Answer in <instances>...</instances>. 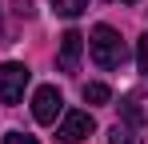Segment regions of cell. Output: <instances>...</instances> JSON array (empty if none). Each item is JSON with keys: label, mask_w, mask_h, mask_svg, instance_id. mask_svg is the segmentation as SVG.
<instances>
[{"label": "cell", "mask_w": 148, "mask_h": 144, "mask_svg": "<svg viewBox=\"0 0 148 144\" xmlns=\"http://www.w3.org/2000/svg\"><path fill=\"white\" fill-rule=\"evenodd\" d=\"M88 52H92L96 68H120L124 60H128V48H124L120 32H116L112 24H96V28H92V36H88Z\"/></svg>", "instance_id": "6da1fadb"}, {"label": "cell", "mask_w": 148, "mask_h": 144, "mask_svg": "<svg viewBox=\"0 0 148 144\" xmlns=\"http://www.w3.org/2000/svg\"><path fill=\"white\" fill-rule=\"evenodd\" d=\"M28 80H32V72H28L20 60L0 64V100H4V104H20V100H24Z\"/></svg>", "instance_id": "7a4b0ae2"}, {"label": "cell", "mask_w": 148, "mask_h": 144, "mask_svg": "<svg viewBox=\"0 0 148 144\" xmlns=\"http://www.w3.org/2000/svg\"><path fill=\"white\" fill-rule=\"evenodd\" d=\"M92 132H96V120H92V112H84V108H68L60 116V128H56V136L64 144H80V140H88Z\"/></svg>", "instance_id": "3957f363"}, {"label": "cell", "mask_w": 148, "mask_h": 144, "mask_svg": "<svg viewBox=\"0 0 148 144\" xmlns=\"http://www.w3.org/2000/svg\"><path fill=\"white\" fill-rule=\"evenodd\" d=\"M60 112H64V96H60V88H56V84H40L36 96H32V116H36V124H56Z\"/></svg>", "instance_id": "277c9868"}, {"label": "cell", "mask_w": 148, "mask_h": 144, "mask_svg": "<svg viewBox=\"0 0 148 144\" xmlns=\"http://www.w3.org/2000/svg\"><path fill=\"white\" fill-rule=\"evenodd\" d=\"M80 52H84V36L76 28H68L60 36V72H76L80 68Z\"/></svg>", "instance_id": "5b68a950"}, {"label": "cell", "mask_w": 148, "mask_h": 144, "mask_svg": "<svg viewBox=\"0 0 148 144\" xmlns=\"http://www.w3.org/2000/svg\"><path fill=\"white\" fill-rule=\"evenodd\" d=\"M108 144H140V128H132V124H112V132H108Z\"/></svg>", "instance_id": "8992f818"}, {"label": "cell", "mask_w": 148, "mask_h": 144, "mask_svg": "<svg viewBox=\"0 0 148 144\" xmlns=\"http://www.w3.org/2000/svg\"><path fill=\"white\" fill-rule=\"evenodd\" d=\"M120 116H124V124H132V128H140L144 124V108H140V96H128L120 104Z\"/></svg>", "instance_id": "52a82bcc"}, {"label": "cell", "mask_w": 148, "mask_h": 144, "mask_svg": "<svg viewBox=\"0 0 148 144\" xmlns=\"http://www.w3.org/2000/svg\"><path fill=\"white\" fill-rule=\"evenodd\" d=\"M84 100H88V104H108V100H112V92H108V84H84Z\"/></svg>", "instance_id": "ba28073f"}, {"label": "cell", "mask_w": 148, "mask_h": 144, "mask_svg": "<svg viewBox=\"0 0 148 144\" xmlns=\"http://www.w3.org/2000/svg\"><path fill=\"white\" fill-rule=\"evenodd\" d=\"M52 8H56L60 16H68V20H72V16H80V12L88 8V0H52Z\"/></svg>", "instance_id": "9c48e42d"}, {"label": "cell", "mask_w": 148, "mask_h": 144, "mask_svg": "<svg viewBox=\"0 0 148 144\" xmlns=\"http://www.w3.org/2000/svg\"><path fill=\"white\" fill-rule=\"evenodd\" d=\"M136 60H140V72L148 76V32L140 36V44H136Z\"/></svg>", "instance_id": "30bf717a"}, {"label": "cell", "mask_w": 148, "mask_h": 144, "mask_svg": "<svg viewBox=\"0 0 148 144\" xmlns=\"http://www.w3.org/2000/svg\"><path fill=\"white\" fill-rule=\"evenodd\" d=\"M0 144H40V140H36V136H28V132H8Z\"/></svg>", "instance_id": "8fae6325"}, {"label": "cell", "mask_w": 148, "mask_h": 144, "mask_svg": "<svg viewBox=\"0 0 148 144\" xmlns=\"http://www.w3.org/2000/svg\"><path fill=\"white\" fill-rule=\"evenodd\" d=\"M16 12H20V16H32L36 8H32V0H16Z\"/></svg>", "instance_id": "7c38bea8"}, {"label": "cell", "mask_w": 148, "mask_h": 144, "mask_svg": "<svg viewBox=\"0 0 148 144\" xmlns=\"http://www.w3.org/2000/svg\"><path fill=\"white\" fill-rule=\"evenodd\" d=\"M112 4H116V0H112ZM120 4H136V0H120Z\"/></svg>", "instance_id": "4fadbf2b"}]
</instances>
